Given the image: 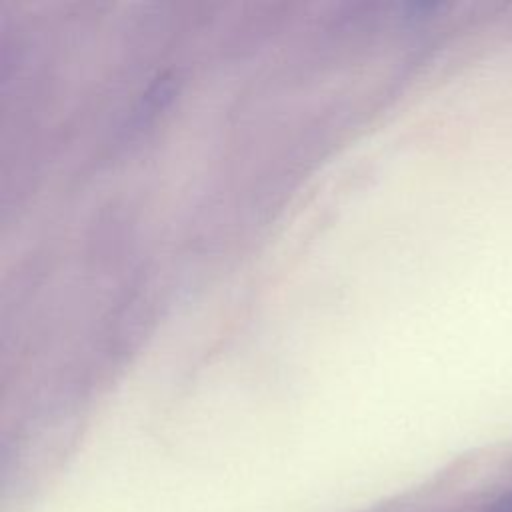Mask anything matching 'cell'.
<instances>
[{
    "instance_id": "1",
    "label": "cell",
    "mask_w": 512,
    "mask_h": 512,
    "mask_svg": "<svg viewBox=\"0 0 512 512\" xmlns=\"http://www.w3.org/2000/svg\"><path fill=\"white\" fill-rule=\"evenodd\" d=\"M488 512H512V492L500 496V498L490 506Z\"/></svg>"
}]
</instances>
